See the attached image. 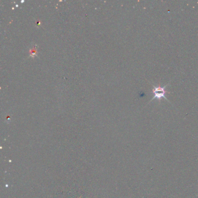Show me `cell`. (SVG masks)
I'll list each match as a JSON object with an SVG mask.
<instances>
[{
    "label": "cell",
    "instance_id": "2",
    "mask_svg": "<svg viewBox=\"0 0 198 198\" xmlns=\"http://www.w3.org/2000/svg\"><path fill=\"white\" fill-rule=\"evenodd\" d=\"M30 53H31V55H32V56H33V55H34L36 54V48L34 47V48H33L32 50H30Z\"/></svg>",
    "mask_w": 198,
    "mask_h": 198
},
{
    "label": "cell",
    "instance_id": "1",
    "mask_svg": "<svg viewBox=\"0 0 198 198\" xmlns=\"http://www.w3.org/2000/svg\"><path fill=\"white\" fill-rule=\"evenodd\" d=\"M169 86V84H167L166 86H164V87H160V86H153V88L152 90V92L153 94V97L152 98L151 101H153V99H156L160 100V99L163 98L165 99L166 100H167L166 97V94L167 93H169L168 91H166V88Z\"/></svg>",
    "mask_w": 198,
    "mask_h": 198
}]
</instances>
